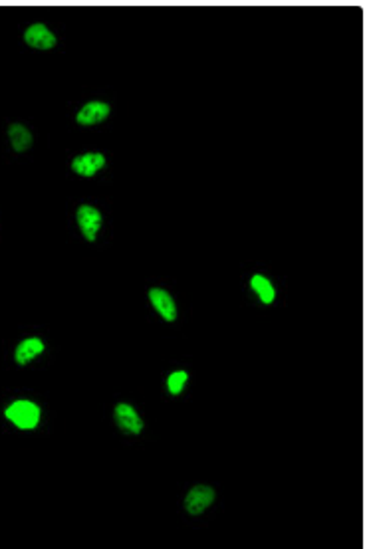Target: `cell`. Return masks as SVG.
Returning a JSON list of instances; mask_svg holds the SVG:
<instances>
[{
    "label": "cell",
    "mask_w": 365,
    "mask_h": 549,
    "mask_svg": "<svg viewBox=\"0 0 365 549\" xmlns=\"http://www.w3.org/2000/svg\"><path fill=\"white\" fill-rule=\"evenodd\" d=\"M251 287L256 292V296L260 298L262 303L270 306L272 301L276 300V289L272 286V282L262 274H254L251 278Z\"/></svg>",
    "instance_id": "8fae6325"
},
{
    "label": "cell",
    "mask_w": 365,
    "mask_h": 549,
    "mask_svg": "<svg viewBox=\"0 0 365 549\" xmlns=\"http://www.w3.org/2000/svg\"><path fill=\"white\" fill-rule=\"evenodd\" d=\"M8 137H10V145L16 153H24L26 149H30V145L34 141L32 133L20 123H13L8 127Z\"/></svg>",
    "instance_id": "30bf717a"
},
{
    "label": "cell",
    "mask_w": 365,
    "mask_h": 549,
    "mask_svg": "<svg viewBox=\"0 0 365 549\" xmlns=\"http://www.w3.org/2000/svg\"><path fill=\"white\" fill-rule=\"evenodd\" d=\"M24 42L30 48H36V50H52L58 40L48 30V26L44 24H32L26 28L24 32Z\"/></svg>",
    "instance_id": "5b68a950"
},
{
    "label": "cell",
    "mask_w": 365,
    "mask_h": 549,
    "mask_svg": "<svg viewBox=\"0 0 365 549\" xmlns=\"http://www.w3.org/2000/svg\"><path fill=\"white\" fill-rule=\"evenodd\" d=\"M77 225H80V228H82V232H84V236H86V240H89V242H94L96 240V236H98V232H100L101 228V213L98 211V209H94V206H89V204H82L80 209H77Z\"/></svg>",
    "instance_id": "277c9868"
},
{
    "label": "cell",
    "mask_w": 365,
    "mask_h": 549,
    "mask_svg": "<svg viewBox=\"0 0 365 549\" xmlns=\"http://www.w3.org/2000/svg\"><path fill=\"white\" fill-rule=\"evenodd\" d=\"M4 414L20 430H34L40 423V407L32 400H14Z\"/></svg>",
    "instance_id": "6da1fadb"
},
{
    "label": "cell",
    "mask_w": 365,
    "mask_h": 549,
    "mask_svg": "<svg viewBox=\"0 0 365 549\" xmlns=\"http://www.w3.org/2000/svg\"><path fill=\"white\" fill-rule=\"evenodd\" d=\"M149 300H151L155 312L159 313L165 322H175L177 306L173 298L169 296V292H165L161 287H153L149 289Z\"/></svg>",
    "instance_id": "8992f818"
},
{
    "label": "cell",
    "mask_w": 365,
    "mask_h": 549,
    "mask_svg": "<svg viewBox=\"0 0 365 549\" xmlns=\"http://www.w3.org/2000/svg\"><path fill=\"white\" fill-rule=\"evenodd\" d=\"M114 419L115 425L119 426V430H124L126 435H133V437L141 435V430L145 426L143 419L139 416V412L131 405H127V403H119L115 407Z\"/></svg>",
    "instance_id": "3957f363"
},
{
    "label": "cell",
    "mask_w": 365,
    "mask_h": 549,
    "mask_svg": "<svg viewBox=\"0 0 365 549\" xmlns=\"http://www.w3.org/2000/svg\"><path fill=\"white\" fill-rule=\"evenodd\" d=\"M187 381H189V373H187V371H183V369H181V371H173V373L167 377V391L177 397V395L183 393Z\"/></svg>",
    "instance_id": "7c38bea8"
},
{
    "label": "cell",
    "mask_w": 365,
    "mask_h": 549,
    "mask_svg": "<svg viewBox=\"0 0 365 549\" xmlns=\"http://www.w3.org/2000/svg\"><path fill=\"white\" fill-rule=\"evenodd\" d=\"M42 351H44L42 339H40V337H28V339H24V341L16 347L14 359H16L18 365H28L32 359H36Z\"/></svg>",
    "instance_id": "9c48e42d"
},
{
    "label": "cell",
    "mask_w": 365,
    "mask_h": 549,
    "mask_svg": "<svg viewBox=\"0 0 365 549\" xmlns=\"http://www.w3.org/2000/svg\"><path fill=\"white\" fill-rule=\"evenodd\" d=\"M105 165V157L101 153H84L72 161V171L80 176H94Z\"/></svg>",
    "instance_id": "ba28073f"
},
{
    "label": "cell",
    "mask_w": 365,
    "mask_h": 549,
    "mask_svg": "<svg viewBox=\"0 0 365 549\" xmlns=\"http://www.w3.org/2000/svg\"><path fill=\"white\" fill-rule=\"evenodd\" d=\"M214 490L211 486H204V484H199V486L191 488L185 496V510L191 516H201L202 512H207L214 502Z\"/></svg>",
    "instance_id": "7a4b0ae2"
},
{
    "label": "cell",
    "mask_w": 365,
    "mask_h": 549,
    "mask_svg": "<svg viewBox=\"0 0 365 549\" xmlns=\"http://www.w3.org/2000/svg\"><path fill=\"white\" fill-rule=\"evenodd\" d=\"M110 112H112V110H110L107 103H103V101H89V103H86V105L77 112L76 121L80 125L101 123V121L107 119Z\"/></svg>",
    "instance_id": "52a82bcc"
}]
</instances>
